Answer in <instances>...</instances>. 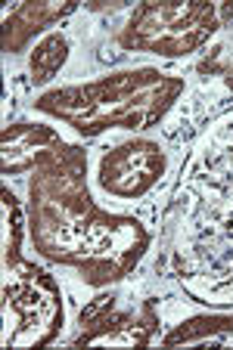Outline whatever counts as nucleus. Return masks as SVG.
Wrapping results in <instances>:
<instances>
[{"instance_id": "f8f14e48", "label": "nucleus", "mask_w": 233, "mask_h": 350, "mask_svg": "<svg viewBox=\"0 0 233 350\" xmlns=\"http://www.w3.org/2000/svg\"><path fill=\"white\" fill-rule=\"evenodd\" d=\"M218 19H221V25H230V22H233V3H221V7H218Z\"/></svg>"}, {"instance_id": "39448f33", "label": "nucleus", "mask_w": 233, "mask_h": 350, "mask_svg": "<svg viewBox=\"0 0 233 350\" xmlns=\"http://www.w3.org/2000/svg\"><path fill=\"white\" fill-rule=\"evenodd\" d=\"M165 152L153 139H127V143L106 149L100 161V186L109 196L140 198L147 196L165 174Z\"/></svg>"}, {"instance_id": "0eeeda50", "label": "nucleus", "mask_w": 233, "mask_h": 350, "mask_svg": "<svg viewBox=\"0 0 233 350\" xmlns=\"http://www.w3.org/2000/svg\"><path fill=\"white\" fill-rule=\"evenodd\" d=\"M69 13H75V0H66V3H50V0H28V3H19V7L3 19V50H7V53H19L34 34L44 31V28L53 25V22H60L62 16H69Z\"/></svg>"}, {"instance_id": "20e7f679", "label": "nucleus", "mask_w": 233, "mask_h": 350, "mask_svg": "<svg viewBox=\"0 0 233 350\" xmlns=\"http://www.w3.org/2000/svg\"><path fill=\"white\" fill-rule=\"evenodd\" d=\"M16 270H19L16 282L3 288V310L16 313V332L3 338V344L7 347L50 344L62 325L60 285L50 279V273L32 264H19Z\"/></svg>"}, {"instance_id": "1a4fd4ad", "label": "nucleus", "mask_w": 233, "mask_h": 350, "mask_svg": "<svg viewBox=\"0 0 233 350\" xmlns=\"http://www.w3.org/2000/svg\"><path fill=\"white\" fill-rule=\"evenodd\" d=\"M233 332V313H212V317H193L180 323L174 332L165 335V347H174V344H199V341H212L218 335H230Z\"/></svg>"}, {"instance_id": "423d86ee", "label": "nucleus", "mask_w": 233, "mask_h": 350, "mask_svg": "<svg viewBox=\"0 0 233 350\" xmlns=\"http://www.w3.org/2000/svg\"><path fill=\"white\" fill-rule=\"evenodd\" d=\"M159 329V313L153 301H143L140 310L121 313L115 297H97L87 310H81V335L75 338V347L90 344H149L153 332Z\"/></svg>"}, {"instance_id": "9b49d317", "label": "nucleus", "mask_w": 233, "mask_h": 350, "mask_svg": "<svg viewBox=\"0 0 233 350\" xmlns=\"http://www.w3.org/2000/svg\"><path fill=\"white\" fill-rule=\"evenodd\" d=\"M19 245H22V220H19V205L16 198L3 189V264L10 270H16L19 264H25L19 254Z\"/></svg>"}, {"instance_id": "ddd939ff", "label": "nucleus", "mask_w": 233, "mask_h": 350, "mask_svg": "<svg viewBox=\"0 0 233 350\" xmlns=\"http://www.w3.org/2000/svg\"><path fill=\"white\" fill-rule=\"evenodd\" d=\"M224 75H227V84H230V87H233V68H227V72H224Z\"/></svg>"}, {"instance_id": "6e6552de", "label": "nucleus", "mask_w": 233, "mask_h": 350, "mask_svg": "<svg viewBox=\"0 0 233 350\" xmlns=\"http://www.w3.org/2000/svg\"><path fill=\"white\" fill-rule=\"evenodd\" d=\"M60 143V133L44 124H13L3 127V174L32 171L38 159Z\"/></svg>"}, {"instance_id": "f257e3e1", "label": "nucleus", "mask_w": 233, "mask_h": 350, "mask_svg": "<svg viewBox=\"0 0 233 350\" xmlns=\"http://www.w3.org/2000/svg\"><path fill=\"white\" fill-rule=\"evenodd\" d=\"M34 171L32 236L38 252L75 267L90 285H109L125 276L147 252L149 232L134 217L93 205L84 183V149L60 139L40 155Z\"/></svg>"}, {"instance_id": "7ed1b4c3", "label": "nucleus", "mask_w": 233, "mask_h": 350, "mask_svg": "<svg viewBox=\"0 0 233 350\" xmlns=\"http://www.w3.org/2000/svg\"><path fill=\"white\" fill-rule=\"evenodd\" d=\"M214 3H143L134 10L127 28H121L119 44L134 53L186 56L199 50L218 31Z\"/></svg>"}, {"instance_id": "f03ea898", "label": "nucleus", "mask_w": 233, "mask_h": 350, "mask_svg": "<svg viewBox=\"0 0 233 350\" xmlns=\"http://www.w3.org/2000/svg\"><path fill=\"white\" fill-rule=\"evenodd\" d=\"M180 93H184V78L156 68H137L90 81L84 87L50 90L34 103V109L72 124L84 137H97L109 127H127V131L153 127L159 118H165Z\"/></svg>"}, {"instance_id": "9d476101", "label": "nucleus", "mask_w": 233, "mask_h": 350, "mask_svg": "<svg viewBox=\"0 0 233 350\" xmlns=\"http://www.w3.org/2000/svg\"><path fill=\"white\" fill-rule=\"evenodd\" d=\"M66 59H69V40H66V34H60V31H56V34H47V38L40 40L38 46H34L32 62H28L32 81H34V84H44V81H50L62 66H66Z\"/></svg>"}]
</instances>
